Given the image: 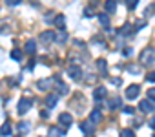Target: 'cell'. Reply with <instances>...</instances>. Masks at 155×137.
<instances>
[{
    "mask_svg": "<svg viewBox=\"0 0 155 137\" xmlns=\"http://www.w3.org/2000/svg\"><path fill=\"white\" fill-rule=\"evenodd\" d=\"M111 82H113L115 86H120V84H122V81H120V79H111Z\"/></svg>",
    "mask_w": 155,
    "mask_h": 137,
    "instance_id": "38",
    "label": "cell"
},
{
    "mask_svg": "<svg viewBox=\"0 0 155 137\" xmlns=\"http://www.w3.org/2000/svg\"><path fill=\"white\" fill-rule=\"evenodd\" d=\"M120 137H135V133H133V130L124 128V130H120Z\"/></svg>",
    "mask_w": 155,
    "mask_h": 137,
    "instance_id": "26",
    "label": "cell"
},
{
    "mask_svg": "<svg viewBox=\"0 0 155 137\" xmlns=\"http://www.w3.org/2000/svg\"><path fill=\"white\" fill-rule=\"evenodd\" d=\"M90 121L93 122V124H99L101 121H102V113H101V110L97 108V110H93L91 113H90Z\"/></svg>",
    "mask_w": 155,
    "mask_h": 137,
    "instance_id": "15",
    "label": "cell"
},
{
    "mask_svg": "<svg viewBox=\"0 0 155 137\" xmlns=\"http://www.w3.org/2000/svg\"><path fill=\"white\" fill-rule=\"evenodd\" d=\"M20 0H8V6H18Z\"/></svg>",
    "mask_w": 155,
    "mask_h": 137,
    "instance_id": "37",
    "label": "cell"
},
{
    "mask_svg": "<svg viewBox=\"0 0 155 137\" xmlns=\"http://www.w3.org/2000/svg\"><path fill=\"white\" fill-rule=\"evenodd\" d=\"M57 102H58V95H57V93H49V95L46 97V101H44V104H46V108H48V110L55 108V106H57Z\"/></svg>",
    "mask_w": 155,
    "mask_h": 137,
    "instance_id": "8",
    "label": "cell"
},
{
    "mask_svg": "<svg viewBox=\"0 0 155 137\" xmlns=\"http://www.w3.org/2000/svg\"><path fill=\"white\" fill-rule=\"evenodd\" d=\"M0 135H2V137L11 135V121H4V124L0 126Z\"/></svg>",
    "mask_w": 155,
    "mask_h": 137,
    "instance_id": "14",
    "label": "cell"
},
{
    "mask_svg": "<svg viewBox=\"0 0 155 137\" xmlns=\"http://www.w3.org/2000/svg\"><path fill=\"white\" fill-rule=\"evenodd\" d=\"M18 130L24 133V132H29L31 130V122H26V121H22V122H18Z\"/></svg>",
    "mask_w": 155,
    "mask_h": 137,
    "instance_id": "25",
    "label": "cell"
},
{
    "mask_svg": "<svg viewBox=\"0 0 155 137\" xmlns=\"http://www.w3.org/2000/svg\"><path fill=\"white\" fill-rule=\"evenodd\" d=\"M35 51H37V44H35V40H28V42H26V53L33 55Z\"/></svg>",
    "mask_w": 155,
    "mask_h": 137,
    "instance_id": "23",
    "label": "cell"
},
{
    "mask_svg": "<svg viewBox=\"0 0 155 137\" xmlns=\"http://www.w3.org/2000/svg\"><path fill=\"white\" fill-rule=\"evenodd\" d=\"M139 92H140L139 84H130V86H128V90H126V97H128V101L137 99V97H139Z\"/></svg>",
    "mask_w": 155,
    "mask_h": 137,
    "instance_id": "4",
    "label": "cell"
},
{
    "mask_svg": "<svg viewBox=\"0 0 155 137\" xmlns=\"http://www.w3.org/2000/svg\"><path fill=\"white\" fill-rule=\"evenodd\" d=\"M68 75H69V79H73V81H79L81 75H82L81 66H69V68H68Z\"/></svg>",
    "mask_w": 155,
    "mask_h": 137,
    "instance_id": "5",
    "label": "cell"
},
{
    "mask_svg": "<svg viewBox=\"0 0 155 137\" xmlns=\"http://www.w3.org/2000/svg\"><path fill=\"white\" fill-rule=\"evenodd\" d=\"M106 95H108V90H106L104 86H99V88H95V90H93V99H95L97 102L104 101V99H106Z\"/></svg>",
    "mask_w": 155,
    "mask_h": 137,
    "instance_id": "6",
    "label": "cell"
},
{
    "mask_svg": "<svg viewBox=\"0 0 155 137\" xmlns=\"http://www.w3.org/2000/svg\"><path fill=\"white\" fill-rule=\"evenodd\" d=\"M128 72H130V73H133V75H139V73H140V68H139V66L130 64V66H128Z\"/></svg>",
    "mask_w": 155,
    "mask_h": 137,
    "instance_id": "27",
    "label": "cell"
},
{
    "mask_svg": "<svg viewBox=\"0 0 155 137\" xmlns=\"http://www.w3.org/2000/svg\"><path fill=\"white\" fill-rule=\"evenodd\" d=\"M55 28H58V31L60 29H64V26H66V17L64 15H55Z\"/></svg>",
    "mask_w": 155,
    "mask_h": 137,
    "instance_id": "19",
    "label": "cell"
},
{
    "mask_svg": "<svg viewBox=\"0 0 155 137\" xmlns=\"http://www.w3.org/2000/svg\"><path fill=\"white\" fill-rule=\"evenodd\" d=\"M122 112H124L126 115H133V113H135V110H133L131 106H124V108H122Z\"/></svg>",
    "mask_w": 155,
    "mask_h": 137,
    "instance_id": "30",
    "label": "cell"
},
{
    "mask_svg": "<svg viewBox=\"0 0 155 137\" xmlns=\"http://www.w3.org/2000/svg\"><path fill=\"white\" fill-rule=\"evenodd\" d=\"M133 31H135V28H133L130 22H126V24L120 28V35H124V37H126V35H130V33H133Z\"/></svg>",
    "mask_w": 155,
    "mask_h": 137,
    "instance_id": "22",
    "label": "cell"
},
{
    "mask_svg": "<svg viewBox=\"0 0 155 137\" xmlns=\"http://www.w3.org/2000/svg\"><path fill=\"white\" fill-rule=\"evenodd\" d=\"M40 115H42V117H44V119H46V117H48V115H49V112H48V110H42V112H40Z\"/></svg>",
    "mask_w": 155,
    "mask_h": 137,
    "instance_id": "40",
    "label": "cell"
},
{
    "mask_svg": "<svg viewBox=\"0 0 155 137\" xmlns=\"http://www.w3.org/2000/svg\"><path fill=\"white\" fill-rule=\"evenodd\" d=\"M15 137H22V135H15Z\"/></svg>",
    "mask_w": 155,
    "mask_h": 137,
    "instance_id": "43",
    "label": "cell"
},
{
    "mask_svg": "<svg viewBox=\"0 0 155 137\" xmlns=\"http://www.w3.org/2000/svg\"><path fill=\"white\" fill-rule=\"evenodd\" d=\"M55 42H57V44H60V46H62V44H66V42H68V33H66L64 29L57 31V35H55Z\"/></svg>",
    "mask_w": 155,
    "mask_h": 137,
    "instance_id": "13",
    "label": "cell"
},
{
    "mask_svg": "<svg viewBox=\"0 0 155 137\" xmlns=\"http://www.w3.org/2000/svg\"><path fill=\"white\" fill-rule=\"evenodd\" d=\"M53 82L57 84V95H66V93L69 92V90H68V86H66L58 77H53Z\"/></svg>",
    "mask_w": 155,
    "mask_h": 137,
    "instance_id": "7",
    "label": "cell"
},
{
    "mask_svg": "<svg viewBox=\"0 0 155 137\" xmlns=\"http://www.w3.org/2000/svg\"><path fill=\"white\" fill-rule=\"evenodd\" d=\"M44 22H48V24H49V22H55V18H53V13H51V11L44 17Z\"/></svg>",
    "mask_w": 155,
    "mask_h": 137,
    "instance_id": "32",
    "label": "cell"
},
{
    "mask_svg": "<svg viewBox=\"0 0 155 137\" xmlns=\"http://www.w3.org/2000/svg\"><path fill=\"white\" fill-rule=\"evenodd\" d=\"M104 9H106L108 15H110V13H115V11H117V2H113V0H108V2L104 4Z\"/></svg>",
    "mask_w": 155,
    "mask_h": 137,
    "instance_id": "20",
    "label": "cell"
},
{
    "mask_svg": "<svg viewBox=\"0 0 155 137\" xmlns=\"http://www.w3.org/2000/svg\"><path fill=\"white\" fill-rule=\"evenodd\" d=\"M97 68H99L101 75H108V62H106V58H99L97 60Z\"/></svg>",
    "mask_w": 155,
    "mask_h": 137,
    "instance_id": "17",
    "label": "cell"
},
{
    "mask_svg": "<svg viewBox=\"0 0 155 137\" xmlns=\"http://www.w3.org/2000/svg\"><path fill=\"white\" fill-rule=\"evenodd\" d=\"M97 18H99V22H101L102 28H106V29L110 28V17H108V13H99Z\"/></svg>",
    "mask_w": 155,
    "mask_h": 137,
    "instance_id": "18",
    "label": "cell"
},
{
    "mask_svg": "<svg viewBox=\"0 0 155 137\" xmlns=\"http://www.w3.org/2000/svg\"><path fill=\"white\" fill-rule=\"evenodd\" d=\"M148 124H150V126H151V128H153V130H155V117H151V119H150V122H148Z\"/></svg>",
    "mask_w": 155,
    "mask_h": 137,
    "instance_id": "39",
    "label": "cell"
},
{
    "mask_svg": "<svg viewBox=\"0 0 155 137\" xmlns=\"http://www.w3.org/2000/svg\"><path fill=\"white\" fill-rule=\"evenodd\" d=\"M153 11H155V4H150V6L144 9V17H151V15H153Z\"/></svg>",
    "mask_w": 155,
    "mask_h": 137,
    "instance_id": "28",
    "label": "cell"
},
{
    "mask_svg": "<svg viewBox=\"0 0 155 137\" xmlns=\"http://www.w3.org/2000/svg\"><path fill=\"white\" fill-rule=\"evenodd\" d=\"M146 81H150V82H155V72H150V73L146 75Z\"/></svg>",
    "mask_w": 155,
    "mask_h": 137,
    "instance_id": "33",
    "label": "cell"
},
{
    "mask_svg": "<svg viewBox=\"0 0 155 137\" xmlns=\"http://www.w3.org/2000/svg\"><path fill=\"white\" fill-rule=\"evenodd\" d=\"M31 104H33V101H31L29 97H22V99L18 101V108H17V110H18V113H20V115H24L26 112H29Z\"/></svg>",
    "mask_w": 155,
    "mask_h": 137,
    "instance_id": "2",
    "label": "cell"
},
{
    "mask_svg": "<svg viewBox=\"0 0 155 137\" xmlns=\"http://www.w3.org/2000/svg\"><path fill=\"white\" fill-rule=\"evenodd\" d=\"M75 44L79 46V48H84V46H86V44H84V42H81V40H75Z\"/></svg>",
    "mask_w": 155,
    "mask_h": 137,
    "instance_id": "41",
    "label": "cell"
},
{
    "mask_svg": "<svg viewBox=\"0 0 155 137\" xmlns=\"http://www.w3.org/2000/svg\"><path fill=\"white\" fill-rule=\"evenodd\" d=\"M86 137H95V133H90V135H86Z\"/></svg>",
    "mask_w": 155,
    "mask_h": 137,
    "instance_id": "42",
    "label": "cell"
},
{
    "mask_svg": "<svg viewBox=\"0 0 155 137\" xmlns=\"http://www.w3.org/2000/svg\"><path fill=\"white\" fill-rule=\"evenodd\" d=\"M91 15H93V13H91V8H86V9H84V17H86V18H91Z\"/></svg>",
    "mask_w": 155,
    "mask_h": 137,
    "instance_id": "35",
    "label": "cell"
},
{
    "mask_svg": "<svg viewBox=\"0 0 155 137\" xmlns=\"http://www.w3.org/2000/svg\"><path fill=\"white\" fill-rule=\"evenodd\" d=\"M137 4H139V0H128V2H126V8H128V9H135Z\"/></svg>",
    "mask_w": 155,
    "mask_h": 137,
    "instance_id": "29",
    "label": "cell"
},
{
    "mask_svg": "<svg viewBox=\"0 0 155 137\" xmlns=\"http://www.w3.org/2000/svg\"><path fill=\"white\" fill-rule=\"evenodd\" d=\"M11 58H13V60H22V51H20L18 48L11 49Z\"/></svg>",
    "mask_w": 155,
    "mask_h": 137,
    "instance_id": "24",
    "label": "cell"
},
{
    "mask_svg": "<svg viewBox=\"0 0 155 137\" xmlns=\"http://www.w3.org/2000/svg\"><path fill=\"white\" fill-rule=\"evenodd\" d=\"M140 64L142 66H153L155 64V48L153 46H148L146 49L140 51Z\"/></svg>",
    "mask_w": 155,
    "mask_h": 137,
    "instance_id": "1",
    "label": "cell"
},
{
    "mask_svg": "<svg viewBox=\"0 0 155 137\" xmlns=\"http://www.w3.org/2000/svg\"><path fill=\"white\" fill-rule=\"evenodd\" d=\"M81 130H82L86 135L95 133V124H93L91 121H82V122H81Z\"/></svg>",
    "mask_w": 155,
    "mask_h": 137,
    "instance_id": "9",
    "label": "cell"
},
{
    "mask_svg": "<svg viewBox=\"0 0 155 137\" xmlns=\"http://www.w3.org/2000/svg\"><path fill=\"white\" fill-rule=\"evenodd\" d=\"M108 108L110 110H117V108H120V99L115 95V97H111L110 99V102H108Z\"/></svg>",
    "mask_w": 155,
    "mask_h": 137,
    "instance_id": "21",
    "label": "cell"
},
{
    "mask_svg": "<svg viewBox=\"0 0 155 137\" xmlns=\"http://www.w3.org/2000/svg\"><path fill=\"white\" fill-rule=\"evenodd\" d=\"M49 135L51 137H64L66 135V130L64 128H58V126H51L49 128Z\"/></svg>",
    "mask_w": 155,
    "mask_h": 137,
    "instance_id": "16",
    "label": "cell"
},
{
    "mask_svg": "<svg viewBox=\"0 0 155 137\" xmlns=\"http://www.w3.org/2000/svg\"><path fill=\"white\" fill-rule=\"evenodd\" d=\"M58 122H60L64 128H68V126H71L73 119H71V115H69V113H66V112H64V113H60V115H58Z\"/></svg>",
    "mask_w": 155,
    "mask_h": 137,
    "instance_id": "11",
    "label": "cell"
},
{
    "mask_svg": "<svg viewBox=\"0 0 155 137\" xmlns=\"http://www.w3.org/2000/svg\"><path fill=\"white\" fill-rule=\"evenodd\" d=\"M139 110H140L142 113H151V112H155V102H153V101H150V99H146V101H140V104H139Z\"/></svg>",
    "mask_w": 155,
    "mask_h": 137,
    "instance_id": "3",
    "label": "cell"
},
{
    "mask_svg": "<svg viewBox=\"0 0 155 137\" xmlns=\"http://www.w3.org/2000/svg\"><path fill=\"white\" fill-rule=\"evenodd\" d=\"M131 53H133V49H131V48H124V49H122V55H124V57H130Z\"/></svg>",
    "mask_w": 155,
    "mask_h": 137,
    "instance_id": "34",
    "label": "cell"
},
{
    "mask_svg": "<svg viewBox=\"0 0 155 137\" xmlns=\"http://www.w3.org/2000/svg\"><path fill=\"white\" fill-rule=\"evenodd\" d=\"M51 84H53V79H42V81H38V82H37L38 90H42V92L51 90Z\"/></svg>",
    "mask_w": 155,
    "mask_h": 137,
    "instance_id": "12",
    "label": "cell"
},
{
    "mask_svg": "<svg viewBox=\"0 0 155 137\" xmlns=\"http://www.w3.org/2000/svg\"><path fill=\"white\" fill-rule=\"evenodd\" d=\"M148 99L155 102V88H150V90H148Z\"/></svg>",
    "mask_w": 155,
    "mask_h": 137,
    "instance_id": "31",
    "label": "cell"
},
{
    "mask_svg": "<svg viewBox=\"0 0 155 137\" xmlns=\"http://www.w3.org/2000/svg\"><path fill=\"white\" fill-rule=\"evenodd\" d=\"M144 26H146V22H144V20H139V22L135 24V31H137V29H140V28H144Z\"/></svg>",
    "mask_w": 155,
    "mask_h": 137,
    "instance_id": "36",
    "label": "cell"
},
{
    "mask_svg": "<svg viewBox=\"0 0 155 137\" xmlns=\"http://www.w3.org/2000/svg\"><path fill=\"white\" fill-rule=\"evenodd\" d=\"M55 31H42L40 33V42H44V44H49V42H53L55 40Z\"/></svg>",
    "mask_w": 155,
    "mask_h": 137,
    "instance_id": "10",
    "label": "cell"
}]
</instances>
